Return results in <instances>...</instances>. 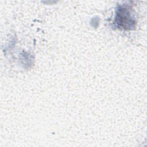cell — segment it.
I'll return each instance as SVG.
<instances>
[{"mask_svg": "<svg viewBox=\"0 0 147 147\" xmlns=\"http://www.w3.org/2000/svg\"><path fill=\"white\" fill-rule=\"evenodd\" d=\"M114 23L119 29L125 30L133 29L136 24L131 15L130 7L127 5H120L117 10Z\"/></svg>", "mask_w": 147, "mask_h": 147, "instance_id": "cell-1", "label": "cell"}]
</instances>
